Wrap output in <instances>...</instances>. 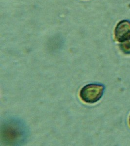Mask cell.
<instances>
[{"label":"cell","instance_id":"cell-1","mask_svg":"<svg viewBox=\"0 0 130 146\" xmlns=\"http://www.w3.org/2000/svg\"><path fill=\"white\" fill-rule=\"evenodd\" d=\"M2 137L9 144H21L25 139L27 131L24 125L19 120H10L2 128Z\"/></svg>","mask_w":130,"mask_h":146},{"label":"cell","instance_id":"cell-2","mask_svg":"<svg viewBox=\"0 0 130 146\" xmlns=\"http://www.w3.org/2000/svg\"><path fill=\"white\" fill-rule=\"evenodd\" d=\"M104 90L105 86L101 84L91 83L86 85L80 90V98L86 103H96L103 96Z\"/></svg>","mask_w":130,"mask_h":146},{"label":"cell","instance_id":"cell-3","mask_svg":"<svg viewBox=\"0 0 130 146\" xmlns=\"http://www.w3.org/2000/svg\"><path fill=\"white\" fill-rule=\"evenodd\" d=\"M115 40L122 42L130 38V21L124 20L119 23L115 30Z\"/></svg>","mask_w":130,"mask_h":146},{"label":"cell","instance_id":"cell-4","mask_svg":"<svg viewBox=\"0 0 130 146\" xmlns=\"http://www.w3.org/2000/svg\"><path fill=\"white\" fill-rule=\"evenodd\" d=\"M120 48L122 51L126 54H130V38L121 42Z\"/></svg>","mask_w":130,"mask_h":146},{"label":"cell","instance_id":"cell-5","mask_svg":"<svg viewBox=\"0 0 130 146\" xmlns=\"http://www.w3.org/2000/svg\"><path fill=\"white\" fill-rule=\"evenodd\" d=\"M129 123H130V118H129Z\"/></svg>","mask_w":130,"mask_h":146}]
</instances>
